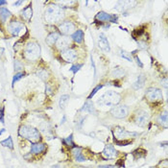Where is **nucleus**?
Wrapping results in <instances>:
<instances>
[{"instance_id": "nucleus-39", "label": "nucleus", "mask_w": 168, "mask_h": 168, "mask_svg": "<svg viewBox=\"0 0 168 168\" xmlns=\"http://www.w3.org/2000/svg\"><path fill=\"white\" fill-rule=\"evenodd\" d=\"M137 43H138V45H139L140 48H146V47H147L145 42H138Z\"/></svg>"}, {"instance_id": "nucleus-21", "label": "nucleus", "mask_w": 168, "mask_h": 168, "mask_svg": "<svg viewBox=\"0 0 168 168\" xmlns=\"http://www.w3.org/2000/svg\"><path fill=\"white\" fill-rule=\"evenodd\" d=\"M84 38V32L82 30H77L72 34V39L77 43H81Z\"/></svg>"}, {"instance_id": "nucleus-19", "label": "nucleus", "mask_w": 168, "mask_h": 168, "mask_svg": "<svg viewBox=\"0 0 168 168\" xmlns=\"http://www.w3.org/2000/svg\"><path fill=\"white\" fill-rule=\"evenodd\" d=\"M146 82V77L143 75V74H140V75L137 77V81L133 84V89H139L141 87H143Z\"/></svg>"}, {"instance_id": "nucleus-12", "label": "nucleus", "mask_w": 168, "mask_h": 168, "mask_svg": "<svg viewBox=\"0 0 168 168\" xmlns=\"http://www.w3.org/2000/svg\"><path fill=\"white\" fill-rule=\"evenodd\" d=\"M60 32L64 34V35H72L75 30V25H74L71 21H64L59 25Z\"/></svg>"}, {"instance_id": "nucleus-7", "label": "nucleus", "mask_w": 168, "mask_h": 168, "mask_svg": "<svg viewBox=\"0 0 168 168\" xmlns=\"http://www.w3.org/2000/svg\"><path fill=\"white\" fill-rule=\"evenodd\" d=\"M150 115L145 111H138L134 116V123L139 127H145L149 122Z\"/></svg>"}, {"instance_id": "nucleus-11", "label": "nucleus", "mask_w": 168, "mask_h": 168, "mask_svg": "<svg viewBox=\"0 0 168 168\" xmlns=\"http://www.w3.org/2000/svg\"><path fill=\"white\" fill-rule=\"evenodd\" d=\"M60 56H62V58L65 60V62L73 63V62H75L77 59V52L74 49L67 48L60 52Z\"/></svg>"}, {"instance_id": "nucleus-24", "label": "nucleus", "mask_w": 168, "mask_h": 168, "mask_svg": "<svg viewBox=\"0 0 168 168\" xmlns=\"http://www.w3.org/2000/svg\"><path fill=\"white\" fill-rule=\"evenodd\" d=\"M69 95H67V94H64V95H62L60 98V102H59V106L62 110H64L65 107L67 105V103H68L69 101Z\"/></svg>"}, {"instance_id": "nucleus-33", "label": "nucleus", "mask_w": 168, "mask_h": 168, "mask_svg": "<svg viewBox=\"0 0 168 168\" xmlns=\"http://www.w3.org/2000/svg\"><path fill=\"white\" fill-rule=\"evenodd\" d=\"M22 68H23L22 64L20 63L19 60H15V70H16V71H19V70H21Z\"/></svg>"}, {"instance_id": "nucleus-38", "label": "nucleus", "mask_w": 168, "mask_h": 168, "mask_svg": "<svg viewBox=\"0 0 168 168\" xmlns=\"http://www.w3.org/2000/svg\"><path fill=\"white\" fill-rule=\"evenodd\" d=\"M0 121H1V123H5L4 122V107L1 108V110H0Z\"/></svg>"}, {"instance_id": "nucleus-31", "label": "nucleus", "mask_w": 168, "mask_h": 168, "mask_svg": "<svg viewBox=\"0 0 168 168\" xmlns=\"http://www.w3.org/2000/svg\"><path fill=\"white\" fill-rule=\"evenodd\" d=\"M24 77V73H22V72H17L15 76H13V86L16 84V82H17L18 80H20L21 78H23Z\"/></svg>"}, {"instance_id": "nucleus-40", "label": "nucleus", "mask_w": 168, "mask_h": 168, "mask_svg": "<svg viewBox=\"0 0 168 168\" xmlns=\"http://www.w3.org/2000/svg\"><path fill=\"white\" fill-rule=\"evenodd\" d=\"M134 58H136V60H137V64H138V65H139L140 67H143V64L140 62V60L138 59V57H137V56H136V57H134Z\"/></svg>"}, {"instance_id": "nucleus-43", "label": "nucleus", "mask_w": 168, "mask_h": 168, "mask_svg": "<svg viewBox=\"0 0 168 168\" xmlns=\"http://www.w3.org/2000/svg\"><path fill=\"white\" fill-rule=\"evenodd\" d=\"M99 168H114V166H112V165H108V166H100Z\"/></svg>"}, {"instance_id": "nucleus-34", "label": "nucleus", "mask_w": 168, "mask_h": 168, "mask_svg": "<svg viewBox=\"0 0 168 168\" xmlns=\"http://www.w3.org/2000/svg\"><path fill=\"white\" fill-rule=\"evenodd\" d=\"M64 142H66L67 145L69 146H74V142H73V138H72V134H70V136L68 137H66L64 139Z\"/></svg>"}, {"instance_id": "nucleus-45", "label": "nucleus", "mask_w": 168, "mask_h": 168, "mask_svg": "<svg viewBox=\"0 0 168 168\" xmlns=\"http://www.w3.org/2000/svg\"><path fill=\"white\" fill-rule=\"evenodd\" d=\"M7 4V1H0V5H5Z\"/></svg>"}, {"instance_id": "nucleus-44", "label": "nucleus", "mask_w": 168, "mask_h": 168, "mask_svg": "<svg viewBox=\"0 0 168 168\" xmlns=\"http://www.w3.org/2000/svg\"><path fill=\"white\" fill-rule=\"evenodd\" d=\"M20 4H22V1H17V2H16V3H15V6H18V5H20Z\"/></svg>"}, {"instance_id": "nucleus-26", "label": "nucleus", "mask_w": 168, "mask_h": 168, "mask_svg": "<svg viewBox=\"0 0 168 168\" xmlns=\"http://www.w3.org/2000/svg\"><path fill=\"white\" fill-rule=\"evenodd\" d=\"M124 74H125V70L123 68H121V67H117V68H115L112 71L111 75L114 78H121L124 76Z\"/></svg>"}, {"instance_id": "nucleus-41", "label": "nucleus", "mask_w": 168, "mask_h": 168, "mask_svg": "<svg viewBox=\"0 0 168 168\" xmlns=\"http://www.w3.org/2000/svg\"><path fill=\"white\" fill-rule=\"evenodd\" d=\"M45 90L47 91V93H48V94H50V93H51V89H50L49 85H46V89H45Z\"/></svg>"}, {"instance_id": "nucleus-9", "label": "nucleus", "mask_w": 168, "mask_h": 168, "mask_svg": "<svg viewBox=\"0 0 168 168\" xmlns=\"http://www.w3.org/2000/svg\"><path fill=\"white\" fill-rule=\"evenodd\" d=\"M128 112H129V109H128V107L125 105L114 106L111 110L112 116L115 118H124L127 116Z\"/></svg>"}, {"instance_id": "nucleus-16", "label": "nucleus", "mask_w": 168, "mask_h": 168, "mask_svg": "<svg viewBox=\"0 0 168 168\" xmlns=\"http://www.w3.org/2000/svg\"><path fill=\"white\" fill-rule=\"evenodd\" d=\"M137 4L136 1H120L117 3V5L114 7V10L119 11V12H125L126 10H129L133 8V6Z\"/></svg>"}, {"instance_id": "nucleus-29", "label": "nucleus", "mask_w": 168, "mask_h": 168, "mask_svg": "<svg viewBox=\"0 0 168 168\" xmlns=\"http://www.w3.org/2000/svg\"><path fill=\"white\" fill-rule=\"evenodd\" d=\"M0 143H1V145H3L4 147H8V148H10V149H13V140H12L11 137H9L7 139L1 141Z\"/></svg>"}, {"instance_id": "nucleus-10", "label": "nucleus", "mask_w": 168, "mask_h": 168, "mask_svg": "<svg viewBox=\"0 0 168 168\" xmlns=\"http://www.w3.org/2000/svg\"><path fill=\"white\" fill-rule=\"evenodd\" d=\"M95 21L99 22H116L117 16L109 15L105 12H99L95 16Z\"/></svg>"}, {"instance_id": "nucleus-23", "label": "nucleus", "mask_w": 168, "mask_h": 168, "mask_svg": "<svg viewBox=\"0 0 168 168\" xmlns=\"http://www.w3.org/2000/svg\"><path fill=\"white\" fill-rule=\"evenodd\" d=\"M21 16L24 19L26 20H30L32 16H33V11H32V7L28 6L26 7L25 9H23V11L21 12Z\"/></svg>"}, {"instance_id": "nucleus-27", "label": "nucleus", "mask_w": 168, "mask_h": 168, "mask_svg": "<svg viewBox=\"0 0 168 168\" xmlns=\"http://www.w3.org/2000/svg\"><path fill=\"white\" fill-rule=\"evenodd\" d=\"M10 16H11V12L8 9H6V8L0 9V17H1V19L3 20V21H5V20L8 18Z\"/></svg>"}, {"instance_id": "nucleus-32", "label": "nucleus", "mask_w": 168, "mask_h": 168, "mask_svg": "<svg viewBox=\"0 0 168 168\" xmlns=\"http://www.w3.org/2000/svg\"><path fill=\"white\" fill-rule=\"evenodd\" d=\"M103 86H104L103 85H99V86H97L95 87V89H93V91H92V92H91V93L89 94V99H91V98H92V97H93L94 95H95L96 93H97V91H98V90H100L101 89H102Z\"/></svg>"}, {"instance_id": "nucleus-5", "label": "nucleus", "mask_w": 168, "mask_h": 168, "mask_svg": "<svg viewBox=\"0 0 168 168\" xmlns=\"http://www.w3.org/2000/svg\"><path fill=\"white\" fill-rule=\"evenodd\" d=\"M113 134H114V137L116 138V140H126L129 137H133L138 136V133H133V132H128L124 129V128L119 127V126H116L113 129Z\"/></svg>"}, {"instance_id": "nucleus-15", "label": "nucleus", "mask_w": 168, "mask_h": 168, "mask_svg": "<svg viewBox=\"0 0 168 168\" xmlns=\"http://www.w3.org/2000/svg\"><path fill=\"white\" fill-rule=\"evenodd\" d=\"M70 44H71V39L68 37H60L56 42L57 48L62 51L68 48V46Z\"/></svg>"}, {"instance_id": "nucleus-18", "label": "nucleus", "mask_w": 168, "mask_h": 168, "mask_svg": "<svg viewBox=\"0 0 168 168\" xmlns=\"http://www.w3.org/2000/svg\"><path fill=\"white\" fill-rule=\"evenodd\" d=\"M45 144L43 143H34L31 147V153L35 154V155H38L40 153H42L45 150Z\"/></svg>"}, {"instance_id": "nucleus-6", "label": "nucleus", "mask_w": 168, "mask_h": 168, "mask_svg": "<svg viewBox=\"0 0 168 168\" xmlns=\"http://www.w3.org/2000/svg\"><path fill=\"white\" fill-rule=\"evenodd\" d=\"M146 98L150 101V102H159V101L163 100V92L160 89H157V87H149L147 89L146 93Z\"/></svg>"}, {"instance_id": "nucleus-14", "label": "nucleus", "mask_w": 168, "mask_h": 168, "mask_svg": "<svg viewBox=\"0 0 168 168\" xmlns=\"http://www.w3.org/2000/svg\"><path fill=\"white\" fill-rule=\"evenodd\" d=\"M98 45L101 49L105 52H110L111 51V46L109 43V40H108L107 37L105 36V34L101 33L99 35V38H98Z\"/></svg>"}, {"instance_id": "nucleus-4", "label": "nucleus", "mask_w": 168, "mask_h": 168, "mask_svg": "<svg viewBox=\"0 0 168 168\" xmlns=\"http://www.w3.org/2000/svg\"><path fill=\"white\" fill-rule=\"evenodd\" d=\"M40 47L35 42H30L26 45L24 49V57L28 60H36L39 58Z\"/></svg>"}, {"instance_id": "nucleus-1", "label": "nucleus", "mask_w": 168, "mask_h": 168, "mask_svg": "<svg viewBox=\"0 0 168 168\" xmlns=\"http://www.w3.org/2000/svg\"><path fill=\"white\" fill-rule=\"evenodd\" d=\"M64 16V13L63 11V9L60 8V6L52 4L49 5L45 10V13H44V18L45 21L47 23H57L60 22Z\"/></svg>"}, {"instance_id": "nucleus-42", "label": "nucleus", "mask_w": 168, "mask_h": 168, "mask_svg": "<svg viewBox=\"0 0 168 168\" xmlns=\"http://www.w3.org/2000/svg\"><path fill=\"white\" fill-rule=\"evenodd\" d=\"M163 86L164 87H167V79H166V78H164V79H163Z\"/></svg>"}, {"instance_id": "nucleus-17", "label": "nucleus", "mask_w": 168, "mask_h": 168, "mask_svg": "<svg viewBox=\"0 0 168 168\" xmlns=\"http://www.w3.org/2000/svg\"><path fill=\"white\" fill-rule=\"evenodd\" d=\"M72 154H73L74 158H75V159L79 161V163H83V161L86 160V158L82 154V149H81L80 147H74V149L72 150Z\"/></svg>"}, {"instance_id": "nucleus-37", "label": "nucleus", "mask_w": 168, "mask_h": 168, "mask_svg": "<svg viewBox=\"0 0 168 168\" xmlns=\"http://www.w3.org/2000/svg\"><path fill=\"white\" fill-rule=\"evenodd\" d=\"M143 33H144V30L139 28V29H136V30L133 31V35H137V37H140Z\"/></svg>"}, {"instance_id": "nucleus-22", "label": "nucleus", "mask_w": 168, "mask_h": 168, "mask_svg": "<svg viewBox=\"0 0 168 168\" xmlns=\"http://www.w3.org/2000/svg\"><path fill=\"white\" fill-rule=\"evenodd\" d=\"M81 111H85L89 112V113H95V109H94V107H93V103L89 100L86 101V102L85 103L84 107L81 109Z\"/></svg>"}, {"instance_id": "nucleus-8", "label": "nucleus", "mask_w": 168, "mask_h": 168, "mask_svg": "<svg viewBox=\"0 0 168 168\" xmlns=\"http://www.w3.org/2000/svg\"><path fill=\"white\" fill-rule=\"evenodd\" d=\"M24 29V25L17 20H13L8 25V31L12 34L13 37H17L19 33Z\"/></svg>"}, {"instance_id": "nucleus-30", "label": "nucleus", "mask_w": 168, "mask_h": 168, "mask_svg": "<svg viewBox=\"0 0 168 168\" xmlns=\"http://www.w3.org/2000/svg\"><path fill=\"white\" fill-rule=\"evenodd\" d=\"M38 74V76L40 78V79H42V80H46L47 78H48V73H47V71L45 69H40L37 72Z\"/></svg>"}, {"instance_id": "nucleus-25", "label": "nucleus", "mask_w": 168, "mask_h": 168, "mask_svg": "<svg viewBox=\"0 0 168 168\" xmlns=\"http://www.w3.org/2000/svg\"><path fill=\"white\" fill-rule=\"evenodd\" d=\"M157 121L159 125L163 126V127H167V112L164 111L163 113H160Z\"/></svg>"}, {"instance_id": "nucleus-13", "label": "nucleus", "mask_w": 168, "mask_h": 168, "mask_svg": "<svg viewBox=\"0 0 168 168\" xmlns=\"http://www.w3.org/2000/svg\"><path fill=\"white\" fill-rule=\"evenodd\" d=\"M117 151L114 149L112 145H106L105 149L102 152V157L105 159H113L117 157Z\"/></svg>"}, {"instance_id": "nucleus-3", "label": "nucleus", "mask_w": 168, "mask_h": 168, "mask_svg": "<svg viewBox=\"0 0 168 168\" xmlns=\"http://www.w3.org/2000/svg\"><path fill=\"white\" fill-rule=\"evenodd\" d=\"M18 134L21 137L31 141V142H34V143L38 142V141L42 138L40 137L39 132L36 129V128L31 127V126H27V125H23L19 128Z\"/></svg>"}, {"instance_id": "nucleus-36", "label": "nucleus", "mask_w": 168, "mask_h": 168, "mask_svg": "<svg viewBox=\"0 0 168 168\" xmlns=\"http://www.w3.org/2000/svg\"><path fill=\"white\" fill-rule=\"evenodd\" d=\"M83 65L82 64H76V65H73L72 67H71V68H70V70L74 73V74H75V73H77V71L81 68V67H82Z\"/></svg>"}, {"instance_id": "nucleus-46", "label": "nucleus", "mask_w": 168, "mask_h": 168, "mask_svg": "<svg viewBox=\"0 0 168 168\" xmlns=\"http://www.w3.org/2000/svg\"><path fill=\"white\" fill-rule=\"evenodd\" d=\"M3 133H5V129H2L1 131H0V136H1V134H2Z\"/></svg>"}, {"instance_id": "nucleus-2", "label": "nucleus", "mask_w": 168, "mask_h": 168, "mask_svg": "<svg viewBox=\"0 0 168 168\" xmlns=\"http://www.w3.org/2000/svg\"><path fill=\"white\" fill-rule=\"evenodd\" d=\"M120 94L115 91H107L97 100L99 107H114L120 102Z\"/></svg>"}, {"instance_id": "nucleus-20", "label": "nucleus", "mask_w": 168, "mask_h": 168, "mask_svg": "<svg viewBox=\"0 0 168 168\" xmlns=\"http://www.w3.org/2000/svg\"><path fill=\"white\" fill-rule=\"evenodd\" d=\"M59 38H60V34H58L56 32L51 33V34H49L48 36H47V38H46V42L48 43L50 46H52V45H54V44L57 42V40L59 39Z\"/></svg>"}, {"instance_id": "nucleus-35", "label": "nucleus", "mask_w": 168, "mask_h": 168, "mask_svg": "<svg viewBox=\"0 0 168 168\" xmlns=\"http://www.w3.org/2000/svg\"><path fill=\"white\" fill-rule=\"evenodd\" d=\"M115 143L118 144L119 146H124L127 144H130V141L129 140H115Z\"/></svg>"}, {"instance_id": "nucleus-28", "label": "nucleus", "mask_w": 168, "mask_h": 168, "mask_svg": "<svg viewBox=\"0 0 168 168\" xmlns=\"http://www.w3.org/2000/svg\"><path fill=\"white\" fill-rule=\"evenodd\" d=\"M119 54H120V56L122 57L123 59L127 60H129V62H133V58H132V55H131V53L129 52H127L123 49H120L119 50Z\"/></svg>"}]
</instances>
